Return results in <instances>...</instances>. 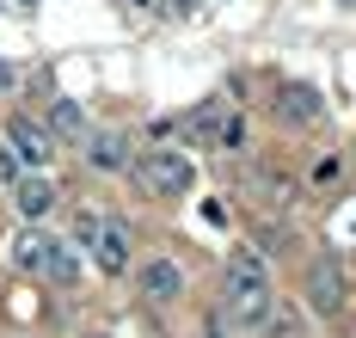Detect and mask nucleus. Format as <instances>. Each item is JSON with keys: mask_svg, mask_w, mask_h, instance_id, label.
I'll return each mask as SVG.
<instances>
[{"mask_svg": "<svg viewBox=\"0 0 356 338\" xmlns=\"http://www.w3.org/2000/svg\"><path fill=\"white\" fill-rule=\"evenodd\" d=\"M270 111H277V123H289V129H314V123H325V92L307 86V80H289V86H277Z\"/></svg>", "mask_w": 356, "mask_h": 338, "instance_id": "7ed1b4c3", "label": "nucleus"}, {"mask_svg": "<svg viewBox=\"0 0 356 338\" xmlns=\"http://www.w3.org/2000/svg\"><path fill=\"white\" fill-rule=\"evenodd\" d=\"M221 111H227V99H209V105H197V111L184 117V136H209V142H215V129H221Z\"/></svg>", "mask_w": 356, "mask_h": 338, "instance_id": "f8f14e48", "label": "nucleus"}, {"mask_svg": "<svg viewBox=\"0 0 356 338\" xmlns=\"http://www.w3.org/2000/svg\"><path fill=\"white\" fill-rule=\"evenodd\" d=\"M136 289H142V301H178V289H184V271H178V259H142V271H136Z\"/></svg>", "mask_w": 356, "mask_h": 338, "instance_id": "423d86ee", "label": "nucleus"}, {"mask_svg": "<svg viewBox=\"0 0 356 338\" xmlns=\"http://www.w3.org/2000/svg\"><path fill=\"white\" fill-rule=\"evenodd\" d=\"M270 301H277V283H270L264 259L240 246V252L227 259V277H221V307H227V320H234V326H264Z\"/></svg>", "mask_w": 356, "mask_h": 338, "instance_id": "f257e3e1", "label": "nucleus"}, {"mask_svg": "<svg viewBox=\"0 0 356 338\" xmlns=\"http://www.w3.org/2000/svg\"><path fill=\"white\" fill-rule=\"evenodd\" d=\"M99 222H105V216H92V209H80V222H74V240H86V246H92V234H99Z\"/></svg>", "mask_w": 356, "mask_h": 338, "instance_id": "dca6fc26", "label": "nucleus"}, {"mask_svg": "<svg viewBox=\"0 0 356 338\" xmlns=\"http://www.w3.org/2000/svg\"><path fill=\"white\" fill-rule=\"evenodd\" d=\"M86 160H92L99 172H123V166H129V142H123L117 129H92V136H86Z\"/></svg>", "mask_w": 356, "mask_h": 338, "instance_id": "1a4fd4ad", "label": "nucleus"}, {"mask_svg": "<svg viewBox=\"0 0 356 338\" xmlns=\"http://www.w3.org/2000/svg\"><path fill=\"white\" fill-rule=\"evenodd\" d=\"M43 129H49V136H62V142H86V136H92V123H86V111H80L74 99H56Z\"/></svg>", "mask_w": 356, "mask_h": 338, "instance_id": "9b49d317", "label": "nucleus"}, {"mask_svg": "<svg viewBox=\"0 0 356 338\" xmlns=\"http://www.w3.org/2000/svg\"><path fill=\"white\" fill-rule=\"evenodd\" d=\"M92 259H99L105 277H123V271H129V227L123 222H99V234H92Z\"/></svg>", "mask_w": 356, "mask_h": 338, "instance_id": "0eeeda50", "label": "nucleus"}, {"mask_svg": "<svg viewBox=\"0 0 356 338\" xmlns=\"http://www.w3.org/2000/svg\"><path fill=\"white\" fill-rule=\"evenodd\" d=\"M338 172H344V160H338V154L314 160V185H338Z\"/></svg>", "mask_w": 356, "mask_h": 338, "instance_id": "2eb2a0df", "label": "nucleus"}, {"mask_svg": "<svg viewBox=\"0 0 356 338\" xmlns=\"http://www.w3.org/2000/svg\"><path fill=\"white\" fill-rule=\"evenodd\" d=\"M19 179H25V166H19V154H13L6 142H0V185H19Z\"/></svg>", "mask_w": 356, "mask_h": 338, "instance_id": "4468645a", "label": "nucleus"}, {"mask_svg": "<svg viewBox=\"0 0 356 338\" xmlns=\"http://www.w3.org/2000/svg\"><path fill=\"white\" fill-rule=\"evenodd\" d=\"M136 179H142L154 197H166V203H178V197H191V185H197V160L178 148H154L136 160Z\"/></svg>", "mask_w": 356, "mask_h": 338, "instance_id": "f03ea898", "label": "nucleus"}, {"mask_svg": "<svg viewBox=\"0 0 356 338\" xmlns=\"http://www.w3.org/2000/svg\"><path fill=\"white\" fill-rule=\"evenodd\" d=\"M307 307L314 314H338L344 307V264L320 252V259H307Z\"/></svg>", "mask_w": 356, "mask_h": 338, "instance_id": "39448f33", "label": "nucleus"}, {"mask_svg": "<svg viewBox=\"0 0 356 338\" xmlns=\"http://www.w3.org/2000/svg\"><path fill=\"white\" fill-rule=\"evenodd\" d=\"M6 148L19 154L25 172H43V166L56 160V136H49L37 117H6Z\"/></svg>", "mask_w": 356, "mask_h": 338, "instance_id": "20e7f679", "label": "nucleus"}, {"mask_svg": "<svg viewBox=\"0 0 356 338\" xmlns=\"http://www.w3.org/2000/svg\"><path fill=\"white\" fill-rule=\"evenodd\" d=\"M43 277H49V283H74V277H80L74 246H62V240H56V252H49V271H43Z\"/></svg>", "mask_w": 356, "mask_h": 338, "instance_id": "ddd939ff", "label": "nucleus"}, {"mask_svg": "<svg viewBox=\"0 0 356 338\" xmlns=\"http://www.w3.org/2000/svg\"><path fill=\"white\" fill-rule=\"evenodd\" d=\"M13 80H19V74H13V68H6V62H0V86H13Z\"/></svg>", "mask_w": 356, "mask_h": 338, "instance_id": "f3484780", "label": "nucleus"}, {"mask_svg": "<svg viewBox=\"0 0 356 338\" xmlns=\"http://www.w3.org/2000/svg\"><path fill=\"white\" fill-rule=\"evenodd\" d=\"M49 252H56V240H49V234H37V227H25V234L13 240V264H19V271H31V277L49 271Z\"/></svg>", "mask_w": 356, "mask_h": 338, "instance_id": "9d476101", "label": "nucleus"}, {"mask_svg": "<svg viewBox=\"0 0 356 338\" xmlns=\"http://www.w3.org/2000/svg\"><path fill=\"white\" fill-rule=\"evenodd\" d=\"M13 203H19V216H25V222H43V216L56 209V185H49L43 172H25V179L13 185Z\"/></svg>", "mask_w": 356, "mask_h": 338, "instance_id": "6e6552de", "label": "nucleus"}]
</instances>
